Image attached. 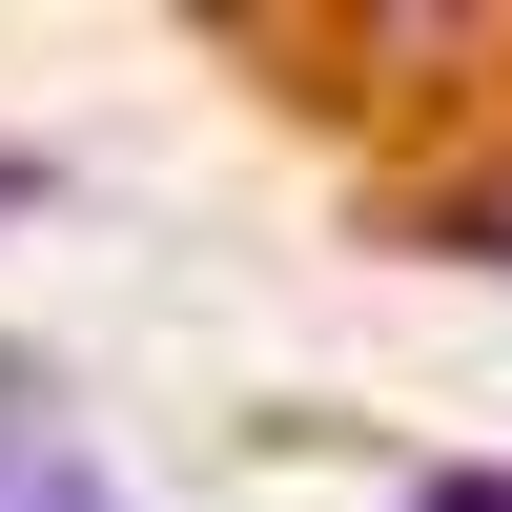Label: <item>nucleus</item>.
<instances>
[{"mask_svg":"<svg viewBox=\"0 0 512 512\" xmlns=\"http://www.w3.org/2000/svg\"><path fill=\"white\" fill-rule=\"evenodd\" d=\"M410 246H451V267H512V144L451 164V185H410Z\"/></svg>","mask_w":512,"mask_h":512,"instance_id":"f257e3e1","label":"nucleus"},{"mask_svg":"<svg viewBox=\"0 0 512 512\" xmlns=\"http://www.w3.org/2000/svg\"><path fill=\"white\" fill-rule=\"evenodd\" d=\"M0 512H123V492H103V472H82V451H62V431H0Z\"/></svg>","mask_w":512,"mask_h":512,"instance_id":"f03ea898","label":"nucleus"},{"mask_svg":"<svg viewBox=\"0 0 512 512\" xmlns=\"http://www.w3.org/2000/svg\"><path fill=\"white\" fill-rule=\"evenodd\" d=\"M410 512H512V472H431V492H410Z\"/></svg>","mask_w":512,"mask_h":512,"instance_id":"7ed1b4c3","label":"nucleus"},{"mask_svg":"<svg viewBox=\"0 0 512 512\" xmlns=\"http://www.w3.org/2000/svg\"><path fill=\"white\" fill-rule=\"evenodd\" d=\"M0 205H41V164H21V144H0Z\"/></svg>","mask_w":512,"mask_h":512,"instance_id":"20e7f679","label":"nucleus"}]
</instances>
